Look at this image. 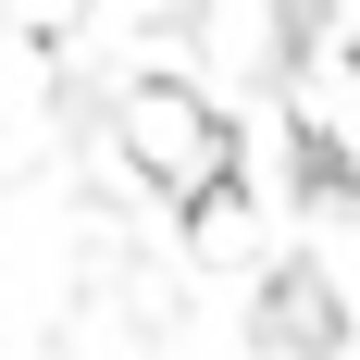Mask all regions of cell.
Here are the masks:
<instances>
[{
  "instance_id": "4",
  "label": "cell",
  "mask_w": 360,
  "mask_h": 360,
  "mask_svg": "<svg viewBox=\"0 0 360 360\" xmlns=\"http://www.w3.org/2000/svg\"><path fill=\"white\" fill-rule=\"evenodd\" d=\"M87 25V0H0V37H25V50H63Z\"/></svg>"
},
{
  "instance_id": "2",
  "label": "cell",
  "mask_w": 360,
  "mask_h": 360,
  "mask_svg": "<svg viewBox=\"0 0 360 360\" xmlns=\"http://www.w3.org/2000/svg\"><path fill=\"white\" fill-rule=\"evenodd\" d=\"M261 348H286V360L335 348V286L323 274H274V286H261Z\"/></svg>"
},
{
  "instance_id": "3",
  "label": "cell",
  "mask_w": 360,
  "mask_h": 360,
  "mask_svg": "<svg viewBox=\"0 0 360 360\" xmlns=\"http://www.w3.org/2000/svg\"><path fill=\"white\" fill-rule=\"evenodd\" d=\"M186 249H199V261H249V249H261V212H249V186H212V199L186 212Z\"/></svg>"
},
{
  "instance_id": "1",
  "label": "cell",
  "mask_w": 360,
  "mask_h": 360,
  "mask_svg": "<svg viewBox=\"0 0 360 360\" xmlns=\"http://www.w3.org/2000/svg\"><path fill=\"white\" fill-rule=\"evenodd\" d=\"M112 137H124V162H137L162 199H212V186H236V124H224L199 87H174V75H137L124 100H112Z\"/></svg>"
}]
</instances>
